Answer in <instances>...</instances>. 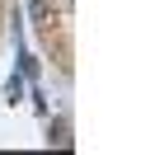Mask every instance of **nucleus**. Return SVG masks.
<instances>
[{"label": "nucleus", "mask_w": 155, "mask_h": 155, "mask_svg": "<svg viewBox=\"0 0 155 155\" xmlns=\"http://www.w3.org/2000/svg\"><path fill=\"white\" fill-rule=\"evenodd\" d=\"M28 5H33V14H42V10H47V0H28Z\"/></svg>", "instance_id": "1"}]
</instances>
